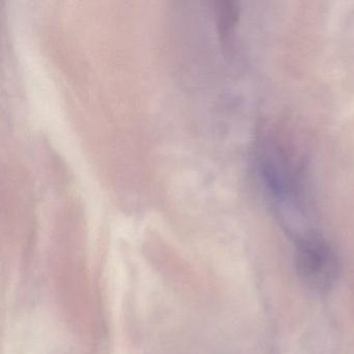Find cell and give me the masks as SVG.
Instances as JSON below:
<instances>
[{
	"label": "cell",
	"mask_w": 354,
	"mask_h": 354,
	"mask_svg": "<svg viewBox=\"0 0 354 354\" xmlns=\"http://www.w3.org/2000/svg\"><path fill=\"white\" fill-rule=\"evenodd\" d=\"M295 264L302 281L318 292L327 291L337 277L335 252L317 234L296 242Z\"/></svg>",
	"instance_id": "cell-1"
}]
</instances>
